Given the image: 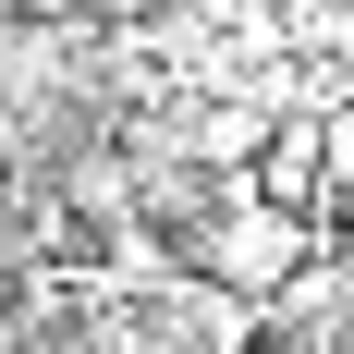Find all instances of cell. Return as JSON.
Segmentation results:
<instances>
[{"label": "cell", "instance_id": "6da1fadb", "mask_svg": "<svg viewBox=\"0 0 354 354\" xmlns=\"http://www.w3.org/2000/svg\"><path fill=\"white\" fill-rule=\"evenodd\" d=\"M306 257H318V220H281V208H257V196H232V208L196 220V257H183V269H208L220 293L269 306V293H281Z\"/></svg>", "mask_w": 354, "mask_h": 354}, {"label": "cell", "instance_id": "7a4b0ae2", "mask_svg": "<svg viewBox=\"0 0 354 354\" xmlns=\"http://www.w3.org/2000/svg\"><path fill=\"white\" fill-rule=\"evenodd\" d=\"M135 171H147V159H135V135H122V147H73V159H62V220H73V232H110V220H135Z\"/></svg>", "mask_w": 354, "mask_h": 354}, {"label": "cell", "instance_id": "3957f363", "mask_svg": "<svg viewBox=\"0 0 354 354\" xmlns=\"http://www.w3.org/2000/svg\"><path fill=\"white\" fill-rule=\"evenodd\" d=\"M0 25H37V37H86V0H0Z\"/></svg>", "mask_w": 354, "mask_h": 354}, {"label": "cell", "instance_id": "277c9868", "mask_svg": "<svg viewBox=\"0 0 354 354\" xmlns=\"http://www.w3.org/2000/svg\"><path fill=\"white\" fill-rule=\"evenodd\" d=\"M25 342H37V318H25V269L0 257V354H25Z\"/></svg>", "mask_w": 354, "mask_h": 354}, {"label": "cell", "instance_id": "5b68a950", "mask_svg": "<svg viewBox=\"0 0 354 354\" xmlns=\"http://www.w3.org/2000/svg\"><path fill=\"white\" fill-rule=\"evenodd\" d=\"M0 257H25V196L0 183Z\"/></svg>", "mask_w": 354, "mask_h": 354}, {"label": "cell", "instance_id": "8992f818", "mask_svg": "<svg viewBox=\"0 0 354 354\" xmlns=\"http://www.w3.org/2000/svg\"><path fill=\"white\" fill-rule=\"evenodd\" d=\"M330 98H342V110H354V49H342V86H330Z\"/></svg>", "mask_w": 354, "mask_h": 354}, {"label": "cell", "instance_id": "52a82bcc", "mask_svg": "<svg viewBox=\"0 0 354 354\" xmlns=\"http://www.w3.org/2000/svg\"><path fill=\"white\" fill-rule=\"evenodd\" d=\"M245 354H293V342H269V330H257V342H245Z\"/></svg>", "mask_w": 354, "mask_h": 354}]
</instances>
